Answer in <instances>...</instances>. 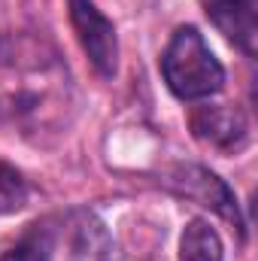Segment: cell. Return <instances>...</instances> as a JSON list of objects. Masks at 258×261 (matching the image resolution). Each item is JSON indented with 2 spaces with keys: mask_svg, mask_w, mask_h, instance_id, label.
I'll use <instances>...</instances> for the list:
<instances>
[{
  "mask_svg": "<svg viewBox=\"0 0 258 261\" xmlns=\"http://www.w3.org/2000/svg\"><path fill=\"white\" fill-rule=\"evenodd\" d=\"M79 110L76 79L52 40L31 31L0 37V125L43 140L70 128Z\"/></svg>",
  "mask_w": 258,
  "mask_h": 261,
  "instance_id": "6da1fadb",
  "label": "cell"
},
{
  "mask_svg": "<svg viewBox=\"0 0 258 261\" xmlns=\"http://www.w3.org/2000/svg\"><path fill=\"white\" fill-rule=\"evenodd\" d=\"M158 67L170 94L186 103L207 100L225 88V67L219 64V58L194 24H183L173 31Z\"/></svg>",
  "mask_w": 258,
  "mask_h": 261,
  "instance_id": "7a4b0ae2",
  "label": "cell"
},
{
  "mask_svg": "<svg viewBox=\"0 0 258 261\" xmlns=\"http://www.w3.org/2000/svg\"><path fill=\"white\" fill-rule=\"evenodd\" d=\"M67 6H70V24L76 31V40L88 55L91 67L104 79H113L119 73V37L113 21L94 6V0H67Z\"/></svg>",
  "mask_w": 258,
  "mask_h": 261,
  "instance_id": "3957f363",
  "label": "cell"
},
{
  "mask_svg": "<svg viewBox=\"0 0 258 261\" xmlns=\"http://www.w3.org/2000/svg\"><path fill=\"white\" fill-rule=\"evenodd\" d=\"M192 134L219 149V152H240L249 146V119L240 107H231V103H216V107H197L192 113Z\"/></svg>",
  "mask_w": 258,
  "mask_h": 261,
  "instance_id": "277c9868",
  "label": "cell"
},
{
  "mask_svg": "<svg viewBox=\"0 0 258 261\" xmlns=\"http://www.w3.org/2000/svg\"><path fill=\"white\" fill-rule=\"evenodd\" d=\"M167 186H170L176 195L189 197V200L200 203V206H210V210L219 213L222 219H228V222H234L237 228H243L234 192H231L216 173H210L207 167H197V164L176 167V170L167 176Z\"/></svg>",
  "mask_w": 258,
  "mask_h": 261,
  "instance_id": "5b68a950",
  "label": "cell"
},
{
  "mask_svg": "<svg viewBox=\"0 0 258 261\" xmlns=\"http://www.w3.org/2000/svg\"><path fill=\"white\" fill-rule=\"evenodd\" d=\"M207 18L216 24V31L231 40L246 58H255L258 28H255V6L258 0H200Z\"/></svg>",
  "mask_w": 258,
  "mask_h": 261,
  "instance_id": "8992f818",
  "label": "cell"
},
{
  "mask_svg": "<svg viewBox=\"0 0 258 261\" xmlns=\"http://www.w3.org/2000/svg\"><path fill=\"white\" fill-rule=\"evenodd\" d=\"M179 261H225L222 237L207 219H189L179 240Z\"/></svg>",
  "mask_w": 258,
  "mask_h": 261,
  "instance_id": "52a82bcc",
  "label": "cell"
},
{
  "mask_svg": "<svg viewBox=\"0 0 258 261\" xmlns=\"http://www.w3.org/2000/svg\"><path fill=\"white\" fill-rule=\"evenodd\" d=\"M55 240H52V231L46 225H31V231L12 246L6 249L0 261H55Z\"/></svg>",
  "mask_w": 258,
  "mask_h": 261,
  "instance_id": "ba28073f",
  "label": "cell"
},
{
  "mask_svg": "<svg viewBox=\"0 0 258 261\" xmlns=\"http://www.w3.org/2000/svg\"><path fill=\"white\" fill-rule=\"evenodd\" d=\"M24 203H28V182H24V176L12 164L0 161V216H9V213L21 210Z\"/></svg>",
  "mask_w": 258,
  "mask_h": 261,
  "instance_id": "9c48e42d",
  "label": "cell"
}]
</instances>
